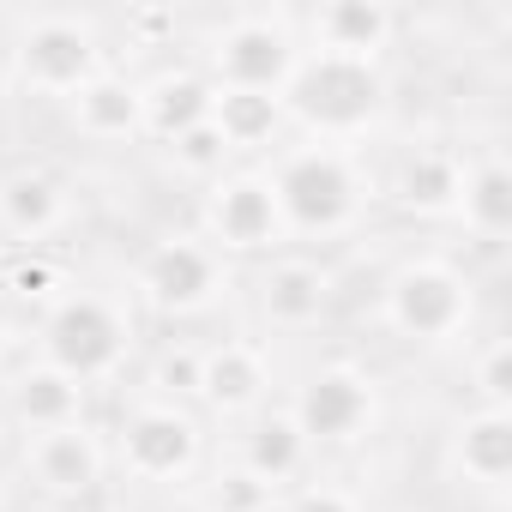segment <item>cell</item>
Returning a JSON list of instances; mask_svg holds the SVG:
<instances>
[{
    "label": "cell",
    "mask_w": 512,
    "mask_h": 512,
    "mask_svg": "<svg viewBox=\"0 0 512 512\" xmlns=\"http://www.w3.org/2000/svg\"><path fill=\"white\" fill-rule=\"evenodd\" d=\"M284 115H296L320 139H356L380 121L386 109V79L374 61H344V55H314L302 49L290 85L278 91Z\"/></svg>",
    "instance_id": "6da1fadb"
},
{
    "label": "cell",
    "mask_w": 512,
    "mask_h": 512,
    "mask_svg": "<svg viewBox=\"0 0 512 512\" xmlns=\"http://www.w3.org/2000/svg\"><path fill=\"white\" fill-rule=\"evenodd\" d=\"M266 181L284 211V229H296V235H344L362 217V181H356L350 157L332 145H302V151L278 157V169Z\"/></svg>",
    "instance_id": "7a4b0ae2"
},
{
    "label": "cell",
    "mask_w": 512,
    "mask_h": 512,
    "mask_svg": "<svg viewBox=\"0 0 512 512\" xmlns=\"http://www.w3.org/2000/svg\"><path fill=\"white\" fill-rule=\"evenodd\" d=\"M302 61V37L284 13H235L211 37V85L217 91H284Z\"/></svg>",
    "instance_id": "3957f363"
},
{
    "label": "cell",
    "mask_w": 512,
    "mask_h": 512,
    "mask_svg": "<svg viewBox=\"0 0 512 512\" xmlns=\"http://www.w3.org/2000/svg\"><path fill=\"white\" fill-rule=\"evenodd\" d=\"M386 320L410 344H446L470 326V278L446 260H410L386 284Z\"/></svg>",
    "instance_id": "277c9868"
},
{
    "label": "cell",
    "mask_w": 512,
    "mask_h": 512,
    "mask_svg": "<svg viewBox=\"0 0 512 512\" xmlns=\"http://www.w3.org/2000/svg\"><path fill=\"white\" fill-rule=\"evenodd\" d=\"M127 356V320L103 296H61L43 320V362L67 380H103Z\"/></svg>",
    "instance_id": "5b68a950"
},
{
    "label": "cell",
    "mask_w": 512,
    "mask_h": 512,
    "mask_svg": "<svg viewBox=\"0 0 512 512\" xmlns=\"http://www.w3.org/2000/svg\"><path fill=\"white\" fill-rule=\"evenodd\" d=\"M19 79L31 91H49V97H73L85 79L103 73V43L85 19H67V13H43L19 31Z\"/></svg>",
    "instance_id": "8992f818"
},
{
    "label": "cell",
    "mask_w": 512,
    "mask_h": 512,
    "mask_svg": "<svg viewBox=\"0 0 512 512\" xmlns=\"http://www.w3.org/2000/svg\"><path fill=\"white\" fill-rule=\"evenodd\" d=\"M133 284L157 314H199L223 296V260L199 235H169V241L145 247Z\"/></svg>",
    "instance_id": "52a82bcc"
},
{
    "label": "cell",
    "mask_w": 512,
    "mask_h": 512,
    "mask_svg": "<svg viewBox=\"0 0 512 512\" xmlns=\"http://www.w3.org/2000/svg\"><path fill=\"white\" fill-rule=\"evenodd\" d=\"M205 235L223 247V253H272L284 247V211L272 199V181L260 169H241V175H223L205 199Z\"/></svg>",
    "instance_id": "ba28073f"
},
{
    "label": "cell",
    "mask_w": 512,
    "mask_h": 512,
    "mask_svg": "<svg viewBox=\"0 0 512 512\" xmlns=\"http://www.w3.org/2000/svg\"><path fill=\"white\" fill-rule=\"evenodd\" d=\"M121 464L139 482H175L199 464V422L175 404H139L121 422Z\"/></svg>",
    "instance_id": "9c48e42d"
},
{
    "label": "cell",
    "mask_w": 512,
    "mask_h": 512,
    "mask_svg": "<svg viewBox=\"0 0 512 512\" xmlns=\"http://www.w3.org/2000/svg\"><path fill=\"white\" fill-rule=\"evenodd\" d=\"M296 428L302 440L314 446H338V440H356L368 422H374V380L362 368H320L302 392H296Z\"/></svg>",
    "instance_id": "30bf717a"
},
{
    "label": "cell",
    "mask_w": 512,
    "mask_h": 512,
    "mask_svg": "<svg viewBox=\"0 0 512 512\" xmlns=\"http://www.w3.org/2000/svg\"><path fill=\"white\" fill-rule=\"evenodd\" d=\"M314 55H344V61H374L392 49L398 37V13L386 7V0H326V7H314L302 19Z\"/></svg>",
    "instance_id": "8fae6325"
},
{
    "label": "cell",
    "mask_w": 512,
    "mask_h": 512,
    "mask_svg": "<svg viewBox=\"0 0 512 512\" xmlns=\"http://www.w3.org/2000/svg\"><path fill=\"white\" fill-rule=\"evenodd\" d=\"M458 193H464V163L446 145H416L392 169V205L410 217H458Z\"/></svg>",
    "instance_id": "7c38bea8"
},
{
    "label": "cell",
    "mask_w": 512,
    "mask_h": 512,
    "mask_svg": "<svg viewBox=\"0 0 512 512\" xmlns=\"http://www.w3.org/2000/svg\"><path fill=\"white\" fill-rule=\"evenodd\" d=\"M67 115H73V127L85 133V139H97V145H115V139H133V133H145V103H139V85L133 79H121V73H97V79H85L73 97H67Z\"/></svg>",
    "instance_id": "4fadbf2b"
},
{
    "label": "cell",
    "mask_w": 512,
    "mask_h": 512,
    "mask_svg": "<svg viewBox=\"0 0 512 512\" xmlns=\"http://www.w3.org/2000/svg\"><path fill=\"white\" fill-rule=\"evenodd\" d=\"M31 476L49 488V494H91L97 482H103V446H97V434L85 428V422H73V428H55V434H37V446H31Z\"/></svg>",
    "instance_id": "5bb4252c"
},
{
    "label": "cell",
    "mask_w": 512,
    "mask_h": 512,
    "mask_svg": "<svg viewBox=\"0 0 512 512\" xmlns=\"http://www.w3.org/2000/svg\"><path fill=\"white\" fill-rule=\"evenodd\" d=\"M272 374H266V356L253 344H217L205 350V368H199V398L217 410V416H241L266 398Z\"/></svg>",
    "instance_id": "9a60e30c"
},
{
    "label": "cell",
    "mask_w": 512,
    "mask_h": 512,
    "mask_svg": "<svg viewBox=\"0 0 512 512\" xmlns=\"http://www.w3.org/2000/svg\"><path fill=\"white\" fill-rule=\"evenodd\" d=\"M326 302H332V278H326V266H314V260H278V266H266V278H260V308H266L272 326L302 332V326H314V320L326 314Z\"/></svg>",
    "instance_id": "2e32d148"
},
{
    "label": "cell",
    "mask_w": 512,
    "mask_h": 512,
    "mask_svg": "<svg viewBox=\"0 0 512 512\" xmlns=\"http://www.w3.org/2000/svg\"><path fill=\"white\" fill-rule=\"evenodd\" d=\"M67 217V193L49 169H13L0 181V229L19 235V241H43L55 235Z\"/></svg>",
    "instance_id": "e0dca14e"
},
{
    "label": "cell",
    "mask_w": 512,
    "mask_h": 512,
    "mask_svg": "<svg viewBox=\"0 0 512 512\" xmlns=\"http://www.w3.org/2000/svg\"><path fill=\"white\" fill-rule=\"evenodd\" d=\"M211 79H199V73H157L151 85H139V103H145V133L151 139H181L187 127H199V121H211Z\"/></svg>",
    "instance_id": "ac0fdd59"
},
{
    "label": "cell",
    "mask_w": 512,
    "mask_h": 512,
    "mask_svg": "<svg viewBox=\"0 0 512 512\" xmlns=\"http://www.w3.org/2000/svg\"><path fill=\"white\" fill-rule=\"evenodd\" d=\"M452 458H458V470L470 482L506 488V476H512V416L506 410H488V404L470 410L458 422V434H452Z\"/></svg>",
    "instance_id": "d6986e66"
},
{
    "label": "cell",
    "mask_w": 512,
    "mask_h": 512,
    "mask_svg": "<svg viewBox=\"0 0 512 512\" xmlns=\"http://www.w3.org/2000/svg\"><path fill=\"white\" fill-rule=\"evenodd\" d=\"M302 464H308V440H302V428H296L290 410H272V416H260V422L241 434V470L260 476L266 488L290 482Z\"/></svg>",
    "instance_id": "ffe728a7"
},
{
    "label": "cell",
    "mask_w": 512,
    "mask_h": 512,
    "mask_svg": "<svg viewBox=\"0 0 512 512\" xmlns=\"http://www.w3.org/2000/svg\"><path fill=\"white\" fill-rule=\"evenodd\" d=\"M458 217L476 241H506L512 235V169L500 157H482L476 169H464V193H458Z\"/></svg>",
    "instance_id": "44dd1931"
},
{
    "label": "cell",
    "mask_w": 512,
    "mask_h": 512,
    "mask_svg": "<svg viewBox=\"0 0 512 512\" xmlns=\"http://www.w3.org/2000/svg\"><path fill=\"white\" fill-rule=\"evenodd\" d=\"M13 410H19L25 428L55 434V428H73V422L85 416V386L43 362V368H31V374L13 380Z\"/></svg>",
    "instance_id": "7402d4cb"
},
{
    "label": "cell",
    "mask_w": 512,
    "mask_h": 512,
    "mask_svg": "<svg viewBox=\"0 0 512 512\" xmlns=\"http://www.w3.org/2000/svg\"><path fill=\"white\" fill-rule=\"evenodd\" d=\"M211 127L223 133L229 151H253V145H266L284 127V103L272 91H217L211 97Z\"/></svg>",
    "instance_id": "603a6c76"
},
{
    "label": "cell",
    "mask_w": 512,
    "mask_h": 512,
    "mask_svg": "<svg viewBox=\"0 0 512 512\" xmlns=\"http://www.w3.org/2000/svg\"><path fill=\"white\" fill-rule=\"evenodd\" d=\"M199 368H205V350H193V344H163L157 362H151L157 398H163V404H169V398H199Z\"/></svg>",
    "instance_id": "cb8c5ba5"
},
{
    "label": "cell",
    "mask_w": 512,
    "mask_h": 512,
    "mask_svg": "<svg viewBox=\"0 0 512 512\" xmlns=\"http://www.w3.org/2000/svg\"><path fill=\"white\" fill-rule=\"evenodd\" d=\"M169 157H175V169H187V175H217L223 157H229V145H223V133H217L211 121H199V127H187L181 139H169Z\"/></svg>",
    "instance_id": "d4e9b609"
},
{
    "label": "cell",
    "mask_w": 512,
    "mask_h": 512,
    "mask_svg": "<svg viewBox=\"0 0 512 512\" xmlns=\"http://www.w3.org/2000/svg\"><path fill=\"white\" fill-rule=\"evenodd\" d=\"M205 506H211V512H266V506H272V488L235 464V470H223V476L211 482Z\"/></svg>",
    "instance_id": "484cf974"
},
{
    "label": "cell",
    "mask_w": 512,
    "mask_h": 512,
    "mask_svg": "<svg viewBox=\"0 0 512 512\" xmlns=\"http://www.w3.org/2000/svg\"><path fill=\"white\" fill-rule=\"evenodd\" d=\"M476 392H482L488 410H506V398H512V344L506 338H494L476 356Z\"/></svg>",
    "instance_id": "4316f807"
},
{
    "label": "cell",
    "mask_w": 512,
    "mask_h": 512,
    "mask_svg": "<svg viewBox=\"0 0 512 512\" xmlns=\"http://www.w3.org/2000/svg\"><path fill=\"white\" fill-rule=\"evenodd\" d=\"M7 290H13V296H25V302H43V296L55 290V266H43V260H25V266H13Z\"/></svg>",
    "instance_id": "83f0119b"
},
{
    "label": "cell",
    "mask_w": 512,
    "mask_h": 512,
    "mask_svg": "<svg viewBox=\"0 0 512 512\" xmlns=\"http://www.w3.org/2000/svg\"><path fill=\"white\" fill-rule=\"evenodd\" d=\"M290 512H356V500H350L344 488L320 482V488H302V494L290 500Z\"/></svg>",
    "instance_id": "f1b7e54d"
},
{
    "label": "cell",
    "mask_w": 512,
    "mask_h": 512,
    "mask_svg": "<svg viewBox=\"0 0 512 512\" xmlns=\"http://www.w3.org/2000/svg\"><path fill=\"white\" fill-rule=\"evenodd\" d=\"M0 338H7V290H0Z\"/></svg>",
    "instance_id": "f546056e"
},
{
    "label": "cell",
    "mask_w": 512,
    "mask_h": 512,
    "mask_svg": "<svg viewBox=\"0 0 512 512\" xmlns=\"http://www.w3.org/2000/svg\"><path fill=\"white\" fill-rule=\"evenodd\" d=\"M0 374H7V362H0Z\"/></svg>",
    "instance_id": "4dcf8cb0"
}]
</instances>
